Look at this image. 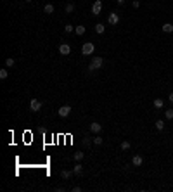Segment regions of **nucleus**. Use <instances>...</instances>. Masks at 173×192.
I'll use <instances>...</instances> for the list:
<instances>
[{"label":"nucleus","instance_id":"obj_1","mask_svg":"<svg viewBox=\"0 0 173 192\" xmlns=\"http://www.w3.org/2000/svg\"><path fill=\"white\" fill-rule=\"evenodd\" d=\"M104 64V59L102 57H93L92 61H90V66H88V69L93 71V69H100Z\"/></svg>","mask_w":173,"mask_h":192},{"label":"nucleus","instance_id":"obj_2","mask_svg":"<svg viewBox=\"0 0 173 192\" xmlns=\"http://www.w3.org/2000/svg\"><path fill=\"white\" fill-rule=\"evenodd\" d=\"M93 50H95V45H93L92 42H86L85 45L81 47V54L83 55H90V54H93Z\"/></svg>","mask_w":173,"mask_h":192},{"label":"nucleus","instance_id":"obj_3","mask_svg":"<svg viewBox=\"0 0 173 192\" xmlns=\"http://www.w3.org/2000/svg\"><path fill=\"white\" fill-rule=\"evenodd\" d=\"M42 109V102L38 99H31V102H29V111H33V113H36V111Z\"/></svg>","mask_w":173,"mask_h":192},{"label":"nucleus","instance_id":"obj_4","mask_svg":"<svg viewBox=\"0 0 173 192\" xmlns=\"http://www.w3.org/2000/svg\"><path fill=\"white\" fill-rule=\"evenodd\" d=\"M100 11H102V2H100V0H95L93 5H92V14L93 16H99Z\"/></svg>","mask_w":173,"mask_h":192},{"label":"nucleus","instance_id":"obj_5","mask_svg":"<svg viewBox=\"0 0 173 192\" xmlns=\"http://www.w3.org/2000/svg\"><path fill=\"white\" fill-rule=\"evenodd\" d=\"M69 113H71V106H61V107H59V111H57V114H59L61 118L69 116Z\"/></svg>","mask_w":173,"mask_h":192},{"label":"nucleus","instance_id":"obj_6","mask_svg":"<svg viewBox=\"0 0 173 192\" xmlns=\"http://www.w3.org/2000/svg\"><path fill=\"white\" fill-rule=\"evenodd\" d=\"M59 52H61V55H69L71 54V47L68 43H61L59 45Z\"/></svg>","mask_w":173,"mask_h":192},{"label":"nucleus","instance_id":"obj_7","mask_svg":"<svg viewBox=\"0 0 173 192\" xmlns=\"http://www.w3.org/2000/svg\"><path fill=\"white\" fill-rule=\"evenodd\" d=\"M118 21H120V16H118L116 12H111L109 18H107V23L109 24H118Z\"/></svg>","mask_w":173,"mask_h":192},{"label":"nucleus","instance_id":"obj_8","mask_svg":"<svg viewBox=\"0 0 173 192\" xmlns=\"http://www.w3.org/2000/svg\"><path fill=\"white\" fill-rule=\"evenodd\" d=\"M75 173V171H69V170H62L61 171V178H64V180H68V178H71V175Z\"/></svg>","mask_w":173,"mask_h":192},{"label":"nucleus","instance_id":"obj_9","mask_svg":"<svg viewBox=\"0 0 173 192\" xmlns=\"http://www.w3.org/2000/svg\"><path fill=\"white\" fill-rule=\"evenodd\" d=\"M90 130H92L93 133H99V132L102 130V125H99V123H92V125H90Z\"/></svg>","mask_w":173,"mask_h":192},{"label":"nucleus","instance_id":"obj_10","mask_svg":"<svg viewBox=\"0 0 173 192\" xmlns=\"http://www.w3.org/2000/svg\"><path fill=\"white\" fill-rule=\"evenodd\" d=\"M163 31H164V33H171V31H173V24L171 23H164V24H163Z\"/></svg>","mask_w":173,"mask_h":192},{"label":"nucleus","instance_id":"obj_11","mask_svg":"<svg viewBox=\"0 0 173 192\" xmlns=\"http://www.w3.org/2000/svg\"><path fill=\"white\" fill-rule=\"evenodd\" d=\"M142 161H144V159H142L140 156H133V159H132L133 166H140V164H142Z\"/></svg>","mask_w":173,"mask_h":192},{"label":"nucleus","instance_id":"obj_12","mask_svg":"<svg viewBox=\"0 0 173 192\" xmlns=\"http://www.w3.org/2000/svg\"><path fill=\"white\" fill-rule=\"evenodd\" d=\"M43 12H45V14H54V5H52V4H47V5L43 7Z\"/></svg>","mask_w":173,"mask_h":192},{"label":"nucleus","instance_id":"obj_13","mask_svg":"<svg viewBox=\"0 0 173 192\" xmlns=\"http://www.w3.org/2000/svg\"><path fill=\"white\" fill-rule=\"evenodd\" d=\"M104 29H106V26H104L102 23H97V24H95V31H97L99 35H100V33H104Z\"/></svg>","mask_w":173,"mask_h":192},{"label":"nucleus","instance_id":"obj_14","mask_svg":"<svg viewBox=\"0 0 173 192\" xmlns=\"http://www.w3.org/2000/svg\"><path fill=\"white\" fill-rule=\"evenodd\" d=\"M163 106H164L163 99H156L154 100V107H156V109H163Z\"/></svg>","mask_w":173,"mask_h":192},{"label":"nucleus","instance_id":"obj_15","mask_svg":"<svg viewBox=\"0 0 173 192\" xmlns=\"http://www.w3.org/2000/svg\"><path fill=\"white\" fill-rule=\"evenodd\" d=\"M75 33H76L78 36L83 35V33H85V26H81V24H80V26H76V28H75Z\"/></svg>","mask_w":173,"mask_h":192},{"label":"nucleus","instance_id":"obj_16","mask_svg":"<svg viewBox=\"0 0 173 192\" xmlns=\"http://www.w3.org/2000/svg\"><path fill=\"white\" fill-rule=\"evenodd\" d=\"M73 171H75V175H81V173H83V168H81V164H76L75 168H73Z\"/></svg>","mask_w":173,"mask_h":192},{"label":"nucleus","instance_id":"obj_17","mask_svg":"<svg viewBox=\"0 0 173 192\" xmlns=\"http://www.w3.org/2000/svg\"><path fill=\"white\" fill-rule=\"evenodd\" d=\"M64 11L68 12V14H71V12L75 11V5H73V4H66V7H64Z\"/></svg>","mask_w":173,"mask_h":192},{"label":"nucleus","instance_id":"obj_18","mask_svg":"<svg viewBox=\"0 0 173 192\" xmlns=\"http://www.w3.org/2000/svg\"><path fill=\"white\" fill-rule=\"evenodd\" d=\"M164 116H166V119H173V109H166L164 111Z\"/></svg>","mask_w":173,"mask_h":192},{"label":"nucleus","instance_id":"obj_19","mask_svg":"<svg viewBox=\"0 0 173 192\" xmlns=\"http://www.w3.org/2000/svg\"><path fill=\"white\" fill-rule=\"evenodd\" d=\"M7 76H9V71H7V69H0V80H5Z\"/></svg>","mask_w":173,"mask_h":192},{"label":"nucleus","instance_id":"obj_20","mask_svg":"<svg viewBox=\"0 0 173 192\" xmlns=\"http://www.w3.org/2000/svg\"><path fill=\"white\" fill-rule=\"evenodd\" d=\"M156 128H158V130H163V128H164V123H163V119H158V121H156Z\"/></svg>","mask_w":173,"mask_h":192},{"label":"nucleus","instance_id":"obj_21","mask_svg":"<svg viewBox=\"0 0 173 192\" xmlns=\"http://www.w3.org/2000/svg\"><path fill=\"white\" fill-rule=\"evenodd\" d=\"M5 64H7V68H12V66L16 64V61H14V59H12V57H9V59H7V61H5Z\"/></svg>","mask_w":173,"mask_h":192},{"label":"nucleus","instance_id":"obj_22","mask_svg":"<svg viewBox=\"0 0 173 192\" xmlns=\"http://www.w3.org/2000/svg\"><path fill=\"white\" fill-rule=\"evenodd\" d=\"M121 149H123V151H128V149H130V142H127V140L121 142Z\"/></svg>","mask_w":173,"mask_h":192},{"label":"nucleus","instance_id":"obj_23","mask_svg":"<svg viewBox=\"0 0 173 192\" xmlns=\"http://www.w3.org/2000/svg\"><path fill=\"white\" fill-rule=\"evenodd\" d=\"M93 144H95V146H100V144H102V137H93Z\"/></svg>","mask_w":173,"mask_h":192},{"label":"nucleus","instance_id":"obj_24","mask_svg":"<svg viewBox=\"0 0 173 192\" xmlns=\"http://www.w3.org/2000/svg\"><path fill=\"white\" fill-rule=\"evenodd\" d=\"M64 31H66V33H71V31H75V28H73L71 24H66V26H64Z\"/></svg>","mask_w":173,"mask_h":192},{"label":"nucleus","instance_id":"obj_25","mask_svg":"<svg viewBox=\"0 0 173 192\" xmlns=\"http://www.w3.org/2000/svg\"><path fill=\"white\" fill-rule=\"evenodd\" d=\"M75 159L76 161H81L83 159V152H75Z\"/></svg>","mask_w":173,"mask_h":192},{"label":"nucleus","instance_id":"obj_26","mask_svg":"<svg viewBox=\"0 0 173 192\" xmlns=\"http://www.w3.org/2000/svg\"><path fill=\"white\" fill-rule=\"evenodd\" d=\"M132 5H133V9H137V7L140 5V2H138V0H133V4H132Z\"/></svg>","mask_w":173,"mask_h":192},{"label":"nucleus","instance_id":"obj_27","mask_svg":"<svg viewBox=\"0 0 173 192\" xmlns=\"http://www.w3.org/2000/svg\"><path fill=\"white\" fill-rule=\"evenodd\" d=\"M83 144H85V146H88V144H90V137H85V140H83Z\"/></svg>","mask_w":173,"mask_h":192},{"label":"nucleus","instance_id":"obj_28","mask_svg":"<svg viewBox=\"0 0 173 192\" xmlns=\"http://www.w3.org/2000/svg\"><path fill=\"white\" fill-rule=\"evenodd\" d=\"M73 190H75V192H80V190H81V187H80V185H76V187H73Z\"/></svg>","mask_w":173,"mask_h":192},{"label":"nucleus","instance_id":"obj_29","mask_svg":"<svg viewBox=\"0 0 173 192\" xmlns=\"http://www.w3.org/2000/svg\"><path fill=\"white\" fill-rule=\"evenodd\" d=\"M168 100H170V102H171V104H173V92L170 93V95H168Z\"/></svg>","mask_w":173,"mask_h":192},{"label":"nucleus","instance_id":"obj_30","mask_svg":"<svg viewBox=\"0 0 173 192\" xmlns=\"http://www.w3.org/2000/svg\"><path fill=\"white\" fill-rule=\"evenodd\" d=\"M116 2H118L120 5H123V4H125V0H116Z\"/></svg>","mask_w":173,"mask_h":192},{"label":"nucleus","instance_id":"obj_31","mask_svg":"<svg viewBox=\"0 0 173 192\" xmlns=\"http://www.w3.org/2000/svg\"><path fill=\"white\" fill-rule=\"evenodd\" d=\"M24 2H31V0H24Z\"/></svg>","mask_w":173,"mask_h":192}]
</instances>
